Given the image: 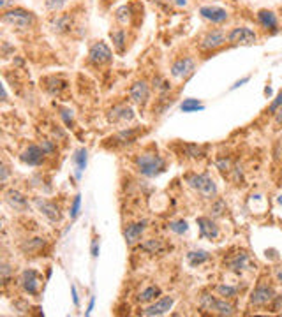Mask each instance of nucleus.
Here are the masks:
<instances>
[{
	"label": "nucleus",
	"mask_w": 282,
	"mask_h": 317,
	"mask_svg": "<svg viewBox=\"0 0 282 317\" xmlns=\"http://www.w3.org/2000/svg\"><path fill=\"white\" fill-rule=\"evenodd\" d=\"M275 122L277 124H282V106L279 108V111L275 113Z\"/></svg>",
	"instance_id": "09e8293b"
},
{
	"label": "nucleus",
	"mask_w": 282,
	"mask_h": 317,
	"mask_svg": "<svg viewBox=\"0 0 282 317\" xmlns=\"http://www.w3.org/2000/svg\"><path fill=\"white\" fill-rule=\"evenodd\" d=\"M99 256V243L97 240H94L92 242V257H97Z\"/></svg>",
	"instance_id": "c03bdc74"
},
{
	"label": "nucleus",
	"mask_w": 282,
	"mask_h": 317,
	"mask_svg": "<svg viewBox=\"0 0 282 317\" xmlns=\"http://www.w3.org/2000/svg\"><path fill=\"white\" fill-rule=\"evenodd\" d=\"M280 178H282V173H280Z\"/></svg>",
	"instance_id": "6e6d98bb"
},
{
	"label": "nucleus",
	"mask_w": 282,
	"mask_h": 317,
	"mask_svg": "<svg viewBox=\"0 0 282 317\" xmlns=\"http://www.w3.org/2000/svg\"><path fill=\"white\" fill-rule=\"evenodd\" d=\"M111 60H113V51L104 41H97V43L92 44L90 50H88V64L101 67V65L110 64Z\"/></svg>",
	"instance_id": "39448f33"
},
{
	"label": "nucleus",
	"mask_w": 282,
	"mask_h": 317,
	"mask_svg": "<svg viewBox=\"0 0 282 317\" xmlns=\"http://www.w3.org/2000/svg\"><path fill=\"white\" fill-rule=\"evenodd\" d=\"M129 97H131V101L138 106L147 104L148 97H150V87H148L147 81L139 80V81H136V83H132L131 88H129Z\"/></svg>",
	"instance_id": "f8f14e48"
},
{
	"label": "nucleus",
	"mask_w": 282,
	"mask_h": 317,
	"mask_svg": "<svg viewBox=\"0 0 282 317\" xmlns=\"http://www.w3.org/2000/svg\"><path fill=\"white\" fill-rule=\"evenodd\" d=\"M210 212H211V215H214V217H221L222 213L226 212V203L222 201V199H217V201L211 205Z\"/></svg>",
	"instance_id": "e433bc0d"
},
{
	"label": "nucleus",
	"mask_w": 282,
	"mask_h": 317,
	"mask_svg": "<svg viewBox=\"0 0 282 317\" xmlns=\"http://www.w3.org/2000/svg\"><path fill=\"white\" fill-rule=\"evenodd\" d=\"M247 261H249V256H247V254H245V252H240V254H236L235 259L229 261V268H231V270L240 271V270H243V268H245Z\"/></svg>",
	"instance_id": "7c9ffc66"
},
{
	"label": "nucleus",
	"mask_w": 282,
	"mask_h": 317,
	"mask_svg": "<svg viewBox=\"0 0 282 317\" xmlns=\"http://www.w3.org/2000/svg\"><path fill=\"white\" fill-rule=\"evenodd\" d=\"M44 155H46V153L41 148V145H30L20 155V161L27 166H41L44 162Z\"/></svg>",
	"instance_id": "f3484780"
},
{
	"label": "nucleus",
	"mask_w": 282,
	"mask_h": 317,
	"mask_svg": "<svg viewBox=\"0 0 282 317\" xmlns=\"http://www.w3.org/2000/svg\"><path fill=\"white\" fill-rule=\"evenodd\" d=\"M157 296H161V289H159L157 286H148L147 289H143L139 293L138 301L139 303H150V301H154Z\"/></svg>",
	"instance_id": "bb28decb"
},
{
	"label": "nucleus",
	"mask_w": 282,
	"mask_h": 317,
	"mask_svg": "<svg viewBox=\"0 0 282 317\" xmlns=\"http://www.w3.org/2000/svg\"><path fill=\"white\" fill-rule=\"evenodd\" d=\"M41 148L44 150L46 155H55V153H57V145H55V141H51V139H43V141H41Z\"/></svg>",
	"instance_id": "f704fd0d"
},
{
	"label": "nucleus",
	"mask_w": 282,
	"mask_h": 317,
	"mask_svg": "<svg viewBox=\"0 0 282 317\" xmlns=\"http://www.w3.org/2000/svg\"><path fill=\"white\" fill-rule=\"evenodd\" d=\"M198 226H199V234L201 238H208V240H217L219 238V227L210 217H198Z\"/></svg>",
	"instance_id": "aec40b11"
},
{
	"label": "nucleus",
	"mask_w": 282,
	"mask_h": 317,
	"mask_svg": "<svg viewBox=\"0 0 282 317\" xmlns=\"http://www.w3.org/2000/svg\"><path fill=\"white\" fill-rule=\"evenodd\" d=\"M43 245H44V240L43 238H34V240H30V242H28L27 245L23 247V250H25V252H36V250L41 249Z\"/></svg>",
	"instance_id": "58836bf2"
},
{
	"label": "nucleus",
	"mask_w": 282,
	"mask_h": 317,
	"mask_svg": "<svg viewBox=\"0 0 282 317\" xmlns=\"http://www.w3.org/2000/svg\"><path fill=\"white\" fill-rule=\"evenodd\" d=\"M14 0H0V7H2V9H6L7 6H9V4H13Z\"/></svg>",
	"instance_id": "8fccbe9b"
},
{
	"label": "nucleus",
	"mask_w": 282,
	"mask_h": 317,
	"mask_svg": "<svg viewBox=\"0 0 282 317\" xmlns=\"http://www.w3.org/2000/svg\"><path fill=\"white\" fill-rule=\"evenodd\" d=\"M180 109L184 113H194V111H203L205 106H203L198 99H185V101L182 102Z\"/></svg>",
	"instance_id": "cd10ccee"
},
{
	"label": "nucleus",
	"mask_w": 282,
	"mask_h": 317,
	"mask_svg": "<svg viewBox=\"0 0 282 317\" xmlns=\"http://www.w3.org/2000/svg\"><path fill=\"white\" fill-rule=\"evenodd\" d=\"M70 291H73V300H74V305L76 307H80V298H78V291H76V286H70Z\"/></svg>",
	"instance_id": "37998d69"
},
{
	"label": "nucleus",
	"mask_w": 282,
	"mask_h": 317,
	"mask_svg": "<svg viewBox=\"0 0 282 317\" xmlns=\"http://www.w3.org/2000/svg\"><path fill=\"white\" fill-rule=\"evenodd\" d=\"M4 197H6V203L14 210V212L25 213V212H28V208H30L27 197H25L21 192H18V190H14V189L7 190V192L4 194Z\"/></svg>",
	"instance_id": "dca6fc26"
},
{
	"label": "nucleus",
	"mask_w": 282,
	"mask_h": 317,
	"mask_svg": "<svg viewBox=\"0 0 282 317\" xmlns=\"http://www.w3.org/2000/svg\"><path fill=\"white\" fill-rule=\"evenodd\" d=\"M141 249L148 254H155V252H161L162 250V242L159 238H150L141 245Z\"/></svg>",
	"instance_id": "c85d7f7f"
},
{
	"label": "nucleus",
	"mask_w": 282,
	"mask_h": 317,
	"mask_svg": "<svg viewBox=\"0 0 282 317\" xmlns=\"http://www.w3.org/2000/svg\"><path fill=\"white\" fill-rule=\"evenodd\" d=\"M80 208H81V196L80 194H76L73 199V203H70V212H69V215H70V219H76L78 215H80Z\"/></svg>",
	"instance_id": "72a5a7b5"
},
{
	"label": "nucleus",
	"mask_w": 282,
	"mask_h": 317,
	"mask_svg": "<svg viewBox=\"0 0 282 317\" xmlns=\"http://www.w3.org/2000/svg\"><path fill=\"white\" fill-rule=\"evenodd\" d=\"M270 308H272V312H279L280 310V308H282V294H279V296H273Z\"/></svg>",
	"instance_id": "a19ab883"
},
{
	"label": "nucleus",
	"mask_w": 282,
	"mask_h": 317,
	"mask_svg": "<svg viewBox=\"0 0 282 317\" xmlns=\"http://www.w3.org/2000/svg\"><path fill=\"white\" fill-rule=\"evenodd\" d=\"M258 41L254 30H251L249 27H235L228 34V43L233 46H252Z\"/></svg>",
	"instance_id": "0eeeda50"
},
{
	"label": "nucleus",
	"mask_w": 282,
	"mask_h": 317,
	"mask_svg": "<svg viewBox=\"0 0 282 317\" xmlns=\"http://www.w3.org/2000/svg\"><path fill=\"white\" fill-rule=\"evenodd\" d=\"M2 101H7V92H6V88H2Z\"/></svg>",
	"instance_id": "864d4df0"
},
{
	"label": "nucleus",
	"mask_w": 282,
	"mask_h": 317,
	"mask_svg": "<svg viewBox=\"0 0 282 317\" xmlns=\"http://www.w3.org/2000/svg\"><path fill=\"white\" fill-rule=\"evenodd\" d=\"M94 305H95V298L92 296V298H90V303H88L87 312H85V314H87V315H90V314H92V310H94Z\"/></svg>",
	"instance_id": "de8ad7c7"
},
{
	"label": "nucleus",
	"mask_w": 282,
	"mask_h": 317,
	"mask_svg": "<svg viewBox=\"0 0 282 317\" xmlns=\"http://www.w3.org/2000/svg\"><path fill=\"white\" fill-rule=\"evenodd\" d=\"M210 259V254L206 252V250H191V252L187 254V261L189 264H191L192 268L199 266V264L206 263V261Z\"/></svg>",
	"instance_id": "393cba45"
},
{
	"label": "nucleus",
	"mask_w": 282,
	"mask_h": 317,
	"mask_svg": "<svg viewBox=\"0 0 282 317\" xmlns=\"http://www.w3.org/2000/svg\"><path fill=\"white\" fill-rule=\"evenodd\" d=\"M199 14H201L205 20L211 21V23H224L226 20L229 18L228 11L222 9V7H217V6H203L201 9H199Z\"/></svg>",
	"instance_id": "a211bd4d"
},
{
	"label": "nucleus",
	"mask_w": 282,
	"mask_h": 317,
	"mask_svg": "<svg viewBox=\"0 0 282 317\" xmlns=\"http://www.w3.org/2000/svg\"><path fill=\"white\" fill-rule=\"evenodd\" d=\"M147 220H139V222H132L129 224L127 227L124 229V238H125V243H127L129 247L136 245V243L139 242L141 236H143L145 229H147Z\"/></svg>",
	"instance_id": "2eb2a0df"
},
{
	"label": "nucleus",
	"mask_w": 282,
	"mask_h": 317,
	"mask_svg": "<svg viewBox=\"0 0 282 317\" xmlns=\"http://www.w3.org/2000/svg\"><path fill=\"white\" fill-rule=\"evenodd\" d=\"M110 37L113 41V46L118 53H122L125 48V30L124 28H115V30L110 32Z\"/></svg>",
	"instance_id": "a878e982"
},
{
	"label": "nucleus",
	"mask_w": 282,
	"mask_h": 317,
	"mask_svg": "<svg viewBox=\"0 0 282 317\" xmlns=\"http://www.w3.org/2000/svg\"><path fill=\"white\" fill-rule=\"evenodd\" d=\"M173 303H175V298L173 296H162L155 301L154 305H150L148 308H145L141 314L147 315V317H154V315H164L171 310Z\"/></svg>",
	"instance_id": "ddd939ff"
},
{
	"label": "nucleus",
	"mask_w": 282,
	"mask_h": 317,
	"mask_svg": "<svg viewBox=\"0 0 282 317\" xmlns=\"http://www.w3.org/2000/svg\"><path fill=\"white\" fill-rule=\"evenodd\" d=\"M87 162H88V152L85 146H81V148L76 150L73 155V164L76 166V178H81L83 171L87 169Z\"/></svg>",
	"instance_id": "b1692460"
},
{
	"label": "nucleus",
	"mask_w": 282,
	"mask_h": 317,
	"mask_svg": "<svg viewBox=\"0 0 282 317\" xmlns=\"http://www.w3.org/2000/svg\"><path fill=\"white\" fill-rule=\"evenodd\" d=\"M34 21L36 16L30 11L25 9H11L2 14V23L9 25L13 28H18V30H27V28H30L34 25Z\"/></svg>",
	"instance_id": "7ed1b4c3"
},
{
	"label": "nucleus",
	"mask_w": 282,
	"mask_h": 317,
	"mask_svg": "<svg viewBox=\"0 0 282 317\" xmlns=\"http://www.w3.org/2000/svg\"><path fill=\"white\" fill-rule=\"evenodd\" d=\"M134 162H136V169H138L143 176H147V178L159 176L166 169V161L152 148L141 152L139 155L136 157Z\"/></svg>",
	"instance_id": "f257e3e1"
},
{
	"label": "nucleus",
	"mask_w": 282,
	"mask_h": 317,
	"mask_svg": "<svg viewBox=\"0 0 282 317\" xmlns=\"http://www.w3.org/2000/svg\"><path fill=\"white\" fill-rule=\"evenodd\" d=\"M58 111H60V118L64 120V124L67 125V127H73L74 125V116H73V111L67 108H58Z\"/></svg>",
	"instance_id": "4c0bfd02"
},
{
	"label": "nucleus",
	"mask_w": 282,
	"mask_h": 317,
	"mask_svg": "<svg viewBox=\"0 0 282 317\" xmlns=\"http://www.w3.org/2000/svg\"><path fill=\"white\" fill-rule=\"evenodd\" d=\"M41 83L44 85L46 92H48V94H51V95H60L62 92H64L65 88L69 87L67 81H64V80H60V78H55V76L44 78L43 81H41Z\"/></svg>",
	"instance_id": "5701e85b"
},
{
	"label": "nucleus",
	"mask_w": 282,
	"mask_h": 317,
	"mask_svg": "<svg viewBox=\"0 0 282 317\" xmlns=\"http://www.w3.org/2000/svg\"><path fill=\"white\" fill-rule=\"evenodd\" d=\"M265 94H266V95H270V94H272V88H270V87H266V88H265Z\"/></svg>",
	"instance_id": "5fc2aeb1"
},
{
	"label": "nucleus",
	"mask_w": 282,
	"mask_h": 317,
	"mask_svg": "<svg viewBox=\"0 0 282 317\" xmlns=\"http://www.w3.org/2000/svg\"><path fill=\"white\" fill-rule=\"evenodd\" d=\"M282 106V90L279 92V94H277V97H275V101L272 102V104H270V108H268V111L272 113V115H275L277 111H279V108Z\"/></svg>",
	"instance_id": "ea45409f"
},
{
	"label": "nucleus",
	"mask_w": 282,
	"mask_h": 317,
	"mask_svg": "<svg viewBox=\"0 0 282 317\" xmlns=\"http://www.w3.org/2000/svg\"><path fill=\"white\" fill-rule=\"evenodd\" d=\"M51 28H53V32H57V34H65V32H69L70 28H73V16H70L69 13L57 14V16H53V20H51Z\"/></svg>",
	"instance_id": "412c9836"
},
{
	"label": "nucleus",
	"mask_w": 282,
	"mask_h": 317,
	"mask_svg": "<svg viewBox=\"0 0 282 317\" xmlns=\"http://www.w3.org/2000/svg\"><path fill=\"white\" fill-rule=\"evenodd\" d=\"M258 21L259 25H261L263 28H266V30H272L275 32L277 27H279V21H277V16L273 11H268V9H261L258 13Z\"/></svg>",
	"instance_id": "4be33fe9"
},
{
	"label": "nucleus",
	"mask_w": 282,
	"mask_h": 317,
	"mask_svg": "<svg viewBox=\"0 0 282 317\" xmlns=\"http://www.w3.org/2000/svg\"><path fill=\"white\" fill-rule=\"evenodd\" d=\"M0 271H2L4 284H7V279H9V275H11V266L7 263H2V268H0Z\"/></svg>",
	"instance_id": "79ce46f5"
},
{
	"label": "nucleus",
	"mask_w": 282,
	"mask_h": 317,
	"mask_svg": "<svg viewBox=\"0 0 282 317\" xmlns=\"http://www.w3.org/2000/svg\"><path fill=\"white\" fill-rule=\"evenodd\" d=\"M131 16H132L131 6H122L120 9L117 11V14H115V18H117V21L120 25H127L129 21H131Z\"/></svg>",
	"instance_id": "c756f323"
},
{
	"label": "nucleus",
	"mask_w": 282,
	"mask_h": 317,
	"mask_svg": "<svg viewBox=\"0 0 282 317\" xmlns=\"http://www.w3.org/2000/svg\"><path fill=\"white\" fill-rule=\"evenodd\" d=\"M138 134H139V129H124V131H120V132H117L115 136H111L108 141L113 143V148H118V146H127V145H132V143L136 141Z\"/></svg>",
	"instance_id": "6ab92c4d"
},
{
	"label": "nucleus",
	"mask_w": 282,
	"mask_h": 317,
	"mask_svg": "<svg viewBox=\"0 0 282 317\" xmlns=\"http://www.w3.org/2000/svg\"><path fill=\"white\" fill-rule=\"evenodd\" d=\"M21 287H23L25 293H28L30 296H36L37 293H39V286H41V273L36 270H32V268H28V270H25L23 273H21Z\"/></svg>",
	"instance_id": "9b49d317"
},
{
	"label": "nucleus",
	"mask_w": 282,
	"mask_h": 317,
	"mask_svg": "<svg viewBox=\"0 0 282 317\" xmlns=\"http://www.w3.org/2000/svg\"><path fill=\"white\" fill-rule=\"evenodd\" d=\"M7 176H9V169H7V166L4 164V166H2V180H0V182L6 183V182H7Z\"/></svg>",
	"instance_id": "a18cd8bd"
},
{
	"label": "nucleus",
	"mask_w": 282,
	"mask_h": 317,
	"mask_svg": "<svg viewBox=\"0 0 282 317\" xmlns=\"http://www.w3.org/2000/svg\"><path fill=\"white\" fill-rule=\"evenodd\" d=\"M273 296H275V293H273V289L268 286V284H258L256 286V289L252 291L251 294V305H254V307H265V305H268L270 301L273 300Z\"/></svg>",
	"instance_id": "1a4fd4ad"
},
{
	"label": "nucleus",
	"mask_w": 282,
	"mask_h": 317,
	"mask_svg": "<svg viewBox=\"0 0 282 317\" xmlns=\"http://www.w3.org/2000/svg\"><path fill=\"white\" fill-rule=\"evenodd\" d=\"M199 305H201V308L211 312V314H219V315H233L235 314L233 305L228 303L226 298L219 300V298L211 296V294H208V293H205L201 298H199Z\"/></svg>",
	"instance_id": "20e7f679"
},
{
	"label": "nucleus",
	"mask_w": 282,
	"mask_h": 317,
	"mask_svg": "<svg viewBox=\"0 0 282 317\" xmlns=\"http://www.w3.org/2000/svg\"><path fill=\"white\" fill-rule=\"evenodd\" d=\"M215 291H217V294L219 296H222V298H233V296H236V293H238L236 287L226 286V284H219V286L215 287Z\"/></svg>",
	"instance_id": "2f4dec72"
},
{
	"label": "nucleus",
	"mask_w": 282,
	"mask_h": 317,
	"mask_svg": "<svg viewBox=\"0 0 282 317\" xmlns=\"http://www.w3.org/2000/svg\"><path fill=\"white\" fill-rule=\"evenodd\" d=\"M275 277H277V280H279V282H282V266H279V268H277V271H275Z\"/></svg>",
	"instance_id": "603ef678"
},
{
	"label": "nucleus",
	"mask_w": 282,
	"mask_h": 317,
	"mask_svg": "<svg viewBox=\"0 0 282 317\" xmlns=\"http://www.w3.org/2000/svg\"><path fill=\"white\" fill-rule=\"evenodd\" d=\"M169 229L177 234H184V233H187L189 231V226H187L185 220H175V222H169Z\"/></svg>",
	"instance_id": "473e14b6"
},
{
	"label": "nucleus",
	"mask_w": 282,
	"mask_h": 317,
	"mask_svg": "<svg viewBox=\"0 0 282 317\" xmlns=\"http://www.w3.org/2000/svg\"><path fill=\"white\" fill-rule=\"evenodd\" d=\"M226 41H228V35H226L224 30H221V28H211V30L206 32L201 37V41H199V51H203V53L215 51L221 46H224Z\"/></svg>",
	"instance_id": "423d86ee"
},
{
	"label": "nucleus",
	"mask_w": 282,
	"mask_h": 317,
	"mask_svg": "<svg viewBox=\"0 0 282 317\" xmlns=\"http://www.w3.org/2000/svg\"><path fill=\"white\" fill-rule=\"evenodd\" d=\"M108 120L111 124H125V122H131L134 120V111H132L131 106H125V104H118L113 106L108 113Z\"/></svg>",
	"instance_id": "4468645a"
},
{
	"label": "nucleus",
	"mask_w": 282,
	"mask_h": 317,
	"mask_svg": "<svg viewBox=\"0 0 282 317\" xmlns=\"http://www.w3.org/2000/svg\"><path fill=\"white\" fill-rule=\"evenodd\" d=\"M173 4H177L178 7H185L187 6V0H173Z\"/></svg>",
	"instance_id": "3c124183"
},
{
	"label": "nucleus",
	"mask_w": 282,
	"mask_h": 317,
	"mask_svg": "<svg viewBox=\"0 0 282 317\" xmlns=\"http://www.w3.org/2000/svg\"><path fill=\"white\" fill-rule=\"evenodd\" d=\"M34 205L37 206V210H39V212L43 213V215L46 217L48 220H50V222H60L62 213H60V208H58L57 203L48 201V199L36 197L34 199Z\"/></svg>",
	"instance_id": "9d476101"
},
{
	"label": "nucleus",
	"mask_w": 282,
	"mask_h": 317,
	"mask_svg": "<svg viewBox=\"0 0 282 317\" xmlns=\"http://www.w3.org/2000/svg\"><path fill=\"white\" fill-rule=\"evenodd\" d=\"M185 182H187V185L191 189H194L199 196L205 199H211L217 194V185H215L214 180L206 173H191V175H185Z\"/></svg>",
	"instance_id": "f03ea898"
},
{
	"label": "nucleus",
	"mask_w": 282,
	"mask_h": 317,
	"mask_svg": "<svg viewBox=\"0 0 282 317\" xmlns=\"http://www.w3.org/2000/svg\"><path fill=\"white\" fill-rule=\"evenodd\" d=\"M194 69H196L194 58L184 57V58H178V60L173 62L169 71H171V76L175 80H185V78H189L192 72H194Z\"/></svg>",
	"instance_id": "6e6552de"
},
{
	"label": "nucleus",
	"mask_w": 282,
	"mask_h": 317,
	"mask_svg": "<svg viewBox=\"0 0 282 317\" xmlns=\"http://www.w3.org/2000/svg\"><path fill=\"white\" fill-rule=\"evenodd\" d=\"M249 80H251V78H249V76H245V78H242L240 81H236V83H235V85H233V87H231V90H236V88H238V87H242L243 83H247Z\"/></svg>",
	"instance_id": "49530a36"
},
{
	"label": "nucleus",
	"mask_w": 282,
	"mask_h": 317,
	"mask_svg": "<svg viewBox=\"0 0 282 317\" xmlns=\"http://www.w3.org/2000/svg\"><path fill=\"white\" fill-rule=\"evenodd\" d=\"M65 4H67V0H46V9L50 11V13H57Z\"/></svg>",
	"instance_id": "c9c22d12"
}]
</instances>
